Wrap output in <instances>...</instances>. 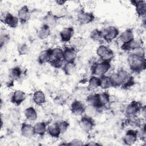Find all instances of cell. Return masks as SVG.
I'll use <instances>...</instances> for the list:
<instances>
[{
  "label": "cell",
  "mask_w": 146,
  "mask_h": 146,
  "mask_svg": "<svg viewBox=\"0 0 146 146\" xmlns=\"http://www.w3.org/2000/svg\"><path fill=\"white\" fill-rule=\"evenodd\" d=\"M86 102L88 104L94 106L100 111L110 102V95L107 91L90 94L86 98Z\"/></svg>",
  "instance_id": "6da1fadb"
},
{
  "label": "cell",
  "mask_w": 146,
  "mask_h": 146,
  "mask_svg": "<svg viewBox=\"0 0 146 146\" xmlns=\"http://www.w3.org/2000/svg\"><path fill=\"white\" fill-rule=\"evenodd\" d=\"M127 62L132 72L140 73L146 68V60L145 56H141L131 52L127 58Z\"/></svg>",
  "instance_id": "7a4b0ae2"
},
{
  "label": "cell",
  "mask_w": 146,
  "mask_h": 146,
  "mask_svg": "<svg viewBox=\"0 0 146 146\" xmlns=\"http://www.w3.org/2000/svg\"><path fill=\"white\" fill-rule=\"evenodd\" d=\"M111 67V62L102 61L92 64L91 70L92 75L101 77L105 75Z\"/></svg>",
  "instance_id": "3957f363"
},
{
  "label": "cell",
  "mask_w": 146,
  "mask_h": 146,
  "mask_svg": "<svg viewBox=\"0 0 146 146\" xmlns=\"http://www.w3.org/2000/svg\"><path fill=\"white\" fill-rule=\"evenodd\" d=\"M96 54L102 61L111 62L114 57L113 51L107 46L101 44L96 49Z\"/></svg>",
  "instance_id": "277c9868"
},
{
  "label": "cell",
  "mask_w": 146,
  "mask_h": 146,
  "mask_svg": "<svg viewBox=\"0 0 146 146\" xmlns=\"http://www.w3.org/2000/svg\"><path fill=\"white\" fill-rule=\"evenodd\" d=\"M128 72L121 70L117 72L111 74L109 76L112 87H120L123 83Z\"/></svg>",
  "instance_id": "5b68a950"
},
{
  "label": "cell",
  "mask_w": 146,
  "mask_h": 146,
  "mask_svg": "<svg viewBox=\"0 0 146 146\" xmlns=\"http://www.w3.org/2000/svg\"><path fill=\"white\" fill-rule=\"evenodd\" d=\"M142 107L143 106L141 103L133 100L125 107L124 109V113L127 117L136 116L141 112Z\"/></svg>",
  "instance_id": "8992f818"
},
{
  "label": "cell",
  "mask_w": 146,
  "mask_h": 146,
  "mask_svg": "<svg viewBox=\"0 0 146 146\" xmlns=\"http://www.w3.org/2000/svg\"><path fill=\"white\" fill-rule=\"evenodd\" d=\"M103 39L110 43L116 39L119 35V30L114 26H109L102 31Z\"/></svg>",
  "instance_id": "52a82bcc"
},
{
  "label": "cell",
  "mask_w": 146,
  "mask_h": 146,
  "mask_svg": "<svg viewBox=\"0 0 146 146\" xmlns=\"http://www.w3.org/2000/svg\"><path fill=\"white\" fill-rule=\"evenodd\" d=\"M1 21L11 28H16L19 22L18 17H16L9 12H3L1 15Z\"/></svg>",
  "instance_id": "ba28073f"
},
{
  "label": "cell",
  "mask_w": 146,
  "mask_h": 146,
  "mask_svg": "<svg viewBox=\"0 0 146 146\" xmlns=\"http://www.w3.org/2000/svg\"><path fill=\"white\" fill-rule=\"evenodd\" d=\"M79 125L83 131L89 132L93 129L95 123L93 118L83 116L79 121Z\"/></svg>",
  "instance_id": "9c48e42d"
},
{
  "label": "cell",
  "mask_w": 146,
  "mask_h": 146,
  "mask_svg": "<svg viewBox=\"0 0 146 146\" xmlns=\"http://www.w3.org/2000/svg\"><path fill=\"white\" fill-rule=\"evenodd\" d=\"M137 139L138 131L130 129L126 131L123 137V141L125 145H132L137 141Z\"/></svg>",
  "instance_id": "30bf717a"
},
{
  "label": "cell",
  "mask_w": 146,
  "mask_h": 146,
  "mask_svg": "<svg viewBox=\"0 0 146 146\" xmlns=\"http://www.w3.org/2000/svg\"><path fill=\"white\" fill-rule=\"evenodd\" d=\"M59 18L52 11H49L43 18V25L48 27L50 29L54 27L57 24Z\"/></svg>",
  "instance_id": "8fae6325"
},
{
  "label": "cell",
  "mask_w": 146,
  "mask_h": 146,
  "mask_svg": "<svg viewBox=\"0 0 146 146\" xmlns=\"http://www.w3.org/2000/svg\"><path fill=\"white\" fill-rule=\"evenodd\" d=\"M95 15L93 13L82 11L78 15V21L82 25H87L95 20Z\"/></svg>",
  "instance_id": "7c38bea8"
},
{
  "label": "cell",
  "mask_w": 146,
  "mask_h": 146,
  "mask_svg": "<svg viewBox=\"0 0 146 146\" xmlns=\"http://www.w3.org/2000/svg\"><path fill=\"white\" fill-rule=\"evenodd\" d=\"M74 34V29L72 27H64L59 33L60 40L63 43H67L71 40Z\"/></svg>",
  "instance_id": "4fadbf2b"
},
{
  "label": "cell",
  "mask_w": 146,
  "mask_h": 146,
  "mask_svg": "<svg viewBox=\"0 0 146 146\" xmlns=\"http://www.w3.org/2000/svg\"><path fill=\"white\" fill-rule=\"evenodd\" d=\"M63 50L64 62H75L77 56V51L71 46L66 47Z\"/></svg>",
  "instance_id": "5bb4252c"
},
{
  "label": "cell",
  "mask_w": 146,
  "mask_h": 146,
  "mask_svg": "<svg viewBox=\"0 0 146 146\" xmlns=\"http://www.w3.org/2000/svg\"><path fill=\"white\" fill-rule=\"evenodd\" d=\"M18 18L21 24L26 23L30 18V12L27 5L22 6L18 11Z\"/></svg>",
  "instance_id": "9a60e30c"
},
{
  "label": "cell",
  "mask_w": 146,
  "mask_h": 146,
  "mask_svg": "<svg viewBox=\"0 0 146 146\" xmlns=\"http://www.w3.org/2000/svg\"><path fill=\"white\" fill-rule=\"evenodd\" d=\"M84 107L85 104L83 102L78 100H75L71 104L70 110L72 114L76 116H79L83 114Z\"/></svg>",
  "instance_id": "2e32d148"
},
{
  "label": "cell",
  "mask_w": 146,
  "mask_h": 146,
  "mask_svg": "<svg viewBox=\"0 0 146 146\" xmlns=\"http://www.w3.org/2000/svg\"><path fill=\"white\" fill-rule=\"evenodd\" d=\"M131 3L135 6L138 17H145L146 14V2L145 1H131Z\"/></svg>",
  "instance_id": "e0dca14e"
},
{
  "label": "cell",
  "mask_w": 146,
  "mask_h": 146,
  "mask_svg": "<svg viewBox=\"0 0 146 146\" xmlns=\"http://www.w3.org/2000/svg\"><path fill=\"white\" fill-rule=\"evenodd\" d=\"M26 99V94L25 93L21 90H15L11 97V102L15 105L19 106H20Z\"/></svg>",
  "instance_id": "ac0fdd59"
},
{
  "label": "cell",
  "mask_w": 146,
  "mask_h": 146,
  "mask_svg": "<svg viewBox=\"0 0 146 146\" xmlns=\"http://www.w3.org/2000/svg\"><path fill=\"white\" fill-rule=\"evenodd\" d=\"M142 45L141 40L138 39H133L129 42L125 44H122L121 49L125 51H132L136 48L140 47Z\"/></svg>",
  "instance_id": "d6986e66"
},
{
  "label": "cell",
  "mask_w": 146,
  "mask_h": 146,
  "mask_svg": "<svg viewBox=\"0 0 146 146\" xmlns=\"http://www.w3.org/2000/svg\"><path fill=\"white\" fill-rule=\"evenodd\" d=\"M21 132L23 136L26 138H30L35 135L34 125L27 123H23L21 127Z\"/></svg>",
  "instance_id": "ffe728a7"
},
{
  "label": "cell",
  "mask_w": 146,
  "mask_h": 146,
  "mask_svg": "<svg viewBox=\"0 0 146 146\" xmlns=\"http://www.w3.org/2000/svg\"><path fill=\"white\" fill-rule=\"evenodd\" d=\"M52 55V48H48L41 51L38 58V62L40 64L49 63Z\"/></svg>",
  "instance_id": "44dd1931"
},
{
  "label": "cell",
  "mask_w": 146,
  "mask_h": 146,
  "mask_svg": "<svg viewBox=\"0 0 146 146\" xmlns=\"http://www.w3.org/2000/svg\"><path fill=\"white\" fill-rule=\"evenodd\" d=\"M47 124L44 121H39L34 125L35 134L42 136L47 132Z\"/></svg>",
  "instance_id": "7402d4cb"
},
{
  "label": "cell",
  "mask_w": 146,
  "mask_h": 146,
  "mask_svg": "<svg viewBox=\"0 0 146 146\" xmlns=\"http://www.w3.org/2000/svg\"><path fill=\"white\" fill-rule=\"evenodd\" d=\"M119 39L123 44L127 43L134 39V34L131 29L124 30L119 36Z\"/></svg>",
  "instance_id": "603a6c76"
},
{
  "label": "cell",
  "mask_w": 146,
  "mask_h": 146,
  "mask_svg": "<svg viewBox=\"0 0 146 146\" xmlns=\"http://www.w3.org/2000/svg\"><path fill=\"white\" fill-rule=\"evenodd\" d=\"M99 112L100 111L96 107L91 104H87V106H85L83 114L84 116L87 117L94 118L96 117Z\"/></svg>",
  "instance_id": "cb8c5ba5"
},
{
  "label": "cell",
  "mask_w": 146,
  "mask_h": 146,
  "mask_svg": "<svg viewBox=\"0 0 146 146\" xmlns=\"http://www.w3.org/2000/svg\"><path fill=\"white\" fill-rule=\"evenodd\" d=\"M33 100L36 105H42L46 102V97L44 92L41 90L35 91L33 95Z\"/></svg>",
  "instance_id": "d4e9b609"
},
{
  "label": "cell",
  "mask_w": 146,
  "mask_h": 146,
  "mask_svg": "<svg viewBox=\"0 0 146 146\" xmlns=\"http://www.w3.org/2000/svg\"><path fill=\"white\" fill-rule=\"evenodd\" d=\"M50 35V29L42 25L40 27L38 28L36 31V35L41 40H44L47 39Z\"/></svg>",
  "instance_id": "484cf974"
},
{
  "label": "cell",
  "mask_w": 146,
  "mask_h": 146,
  "mask_svg": "<svg viewBox=\"0 0 146 146\" xmlns=\"http://www.w3.org/2000/svg\"><path fill=\"white\" fill-rule=\"evenodd\" d=\"M76 64L75 62H65L62 70L65 75L70 76L74 74L76 71Z\"/></svg>",
  "instance_id": "4316f807"
},
{
  "label": "cell",
  "mask_w": 146,
  "mask_h": 146,
  "mask_svg": "<svg viewBox=\"0 0 146 146\" xmlns=\"http://www.w3.org/2000/svg\"><path fill=\"white\" fill-rule=\"evenodd\" d=\"M47 132L48 134L53 138H58L61 134L60 131L56 123H52L48 125Z\"/></svg>",
  "instance_id": "83f0119b"
},
{
  "label": "cell",
  "mask_w": 146,
  "mask_h": 146,
  "mask_svg": "<svg viewBox=\"0 0 146 146\" xmlns=\"http://www.w3.org/2000/svg\"><path fill=\"white\" fill-rule=\"evenodd\" d=\"M24 115L26 119L29 121H35L38 117V114L33 107H29L24 111Z\"/></svg>",
  "instance_id": "f1b7e54d"
},
{
  "label": "cell",
  "mask_w": 146,
  "mask_h": 146,
  "mask_svg": "<svg viewBox=\"0 0 146 146\" xmlns=\"http://www.w3.org/2000/svg\"><path fill=\"white\" fill-rule=\"evenodd\" d=\"M22 74L21 68L18 66L12 67L9 71V76L13 81L19 79L21 77Z\"/></svg>",
  "instance_id": "f546056e"
},
{
  "label": "cell",
  "mask_w": 146,
  "mask_h": 146,
  "mask_svg": "<svg viewBox=\"0 0 146 146\" xmlns=\"http://www.w3.org/2000/svg\"><path fill=\"white\" fill-rule=\"evenodd\" d=\"M100 77L94 75L91 76L88 80V88L90 90H95L100 87Z\"/></svg>",
  "instance_id": "4dcf8cb0"
},
{
  "label": "cell",
  "mask_w": 146,
  "mask_h": 146,
  "mask_svg": "<svg viewBox=\"0 0 146 146\" xmlns=\"http://www.w3.org/2000/svg\"><path fill=\"white\" fill-rule=\"evenodd\" d=\"M135 82L133 77L130 74V73H128V74L126 76L124 79V81L120 87L122 89L127 90L132 87V86H133L135 84Z\"/></svg>",
  "instance_id": "1f68e13d"
},
{
  "label": "cell",
  "mask_w": 146,
  "mask_h": 146,
  "mask_svg": "<svg viewBox=\"0 0 146 146\" xmlns=\"http://www.w3.org/2000/svg\"><path fill=\"white\" fill-rule=\"evenodd\" d=\"M126 123L127 125H130L132 127H140L141 124V120L137 117V116L133 117H128L127 118Z\"/></svg>",
  "instance_id": "d6a6232c"
},
{
  "label": "cell",
  "mask_w": 146,
  "mask_h": 146,
  "mask_svg": "<svg viewBox=\"0 0 146 146\" xmlns=\"http://www.w3.org/2000/svg\"><path fill=\"white\" fill-rule=\"evenodd\" d=\"M51 60H64L63 50L58 47L52 49V55H51Z\"/></svg>",
  "instance_id": "836d02e7"
},
{
  "label": "cell",
  "mask_w": 146,
  "mask_h": 146,
  "mask_svg": "<svg viewBox=\"0 0 146 146\" xmlns=\"http://www.w3.org/2000/svg\"><path fill=\"white\" fill-rule=\"evenodd\" d=\"M100 87L102 89L107 90L111 87H112L109 76L105 75L100 77Z\"/></svg>",
  "instance_id": "e575fe53"
},
{
  "label": "cell",
  "mask_w": 146,
  "mask_h": 146,
  "mask_svg": "<svg viewBox=\"0 0 146 146\" xmlns=\"http://www.w3.org/2000/svg\"><path fill=\"white\" fill-rule=\"evenodd\" d=\"M90 37L94 41H100L102 39H103L102 31L99 30L98 29H95L90 33Z\"/></svg>",
  "instance_id": "d590c367"
},
{
  "label": "cell",
  "mask_w": 146,
  "mask_h": 146,
  "mask_svg": "<svg viewBox=\"0 0 146 146\" xmlns=\"http://www.w3.org/2000/svg\"><path fill=\"white\" fill-rule=\"evenodd\" d=\"M17 51L19 55H26L29 53L30 48L28 44L25 43H20L18 45Z\"/></svg>",
  "instance_id": "8d00e7d4"
},
{
  "label": "cell",
  "mask_w": 146,
  "mask_h": 146,
  "mask_svg": "<svg viewBox=\"0 0 146 146\" xmlns=\"http://www.w3.org/2000/svg\"><path fill=\"white\" fill-rule=\"evenodd\" d=\"M56 123L61 133H65L67 131L70 126L69 122L66 120H60L58 121Z\"/></svg>",
  "instance_id": "74e56055"
},
{
  "label": "cell",
  "mask_w": 146,
  "mask_h": 146,
  "mask_svg": "<svg viewBox=\"0 0 146 146\" xmlns=\"http://www.w3.org/2000/svg\"><path fill=\"white\" fill-rule=\"evenodd\" d=\"M84 40L82 38H75L74 40H72V43L71 47H73L75 50H76L77 51L79 50L80 48H82L83 46H84V44L83 43Z\"/></svg>",
  "instance_id": "f35d334b"
},
{
  "label": "cell",
  "mask_w": 146,
  "mask_h": 146,
  "mask_svg": "<svg viewBox=\"0 0 146 146\" xmlns=\"http://www.w3.org/2000/svg\"><path fill=\"white\" fill-rule=\"evenodd\" d=\"M10 120L13 123H17L20 117V112L17 109H13L9 114Z\"/></svg>",
  "instance_id": "ab89813d"
},
{
  "label": "cell",
  "mask_w": 146,
  "mask_h": 146,
  "mask_svg": "<svg viewBox=\"0 0 146 146\" xmlns=\"http://www.w3.org/2000/svg\"><path fill=\"white\" fill-rule=\"evenodd\" d=\"M10 40V35L5 31L1 32L0 36V46L2 48L4 46H5Z\"/></svg>",
  "instance_id": "60d3db41"
},
{
  "label": "cell",
  "mask_w": 146,
  "mask_h": 146,
  "mask_svg": "<svg viewBox=\"0 0 146 146\" xmlns=\"http://www.w3.org/2000/svg\"><path fill=\"white\" fill-rule=\"evenodd\" d=\"M64 62V61L62 60H50L48 63H50L54 68H60L63 66Z\"/></svg>",
  "instance_id": "b9f144b4"
},
{
  "label": "cell",
  "mask_w": 146,
  "mask_h": 146,
  "mask_svg": "<svg viewBox=\"0 0 146 146\" xmlns=\"http://www.w3.org/2000/svg\"><path fill=\"white\" fill-rule=\"evenodd\" d=\"M140 129L138 131V137L141 140L145 141L146 138V131H145V124H144L140 127Z\"/></svg>",
  "instance_id": "7bdbcfd3"
},
{
  "label": "cell",
  "mask_w": 146,
  "mask_h": 146,
  "mask_svg": "<svg viewBox=\"0 0 146 146\" xmlns=\"http://www.w3.org/2000/svg\"><path fill=\"white\" fill-rule=\"evenodd\" d=\"M60 145H83L82 141L79 139H74L68 143H62Z\"/></svg>",
  "instance_id": "ee69618b"
},
{
  "label": "cell",
  "mask_w": 146,
  "mask_h": 146,
  "mask_svg": "<svg viewBox=\"0 0 146 146\" xmlns=\"http://www.w3.org/2000/svg\"><path fill=\"white\" fill-rule=\"evenodd\" d=\"M85 145H91V146H92V145H101V144L95 142V141H90V142H89V143H88L86 144Z\"/></svg>",
  "instance_id": "f6af8a7d"
},
{
  "label": "cell",
  "mask_w": 146,
  "mask_h": 146,
  "mask_svg": "<svg viewBox=\"0 0 146 146\" xmlns=\"http://www.w3.org/2000/svg\"><path fill=\"white\" fill-rule=\"evenodd\" d=\"M56 3L59 6H62L66 3V2L65 1H56Z\"/></svg>",
  "instance_id": "bcb514c9"
}]
</instances>
